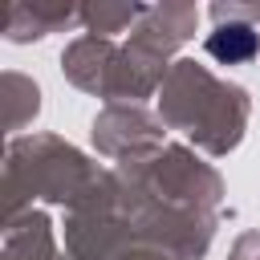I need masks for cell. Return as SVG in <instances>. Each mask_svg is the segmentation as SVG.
<instances>
[{
	"label": "cell",
	"instance_id": "1",
	"mask_svg": "<svg viewBox=\"0 0 260 260\" xmlns=\"http://www.w3.org/2000/svg\"><path fill=\"white\" fill-rule=\"evenodd\" d=\"M207 49H211L219 61H244V57H252V53H256V32H252V28H244V24H232V28L211 32Z\"/></svg>",
	"mask_w": 260,
	"mask_h": 260
}]
</instances>
